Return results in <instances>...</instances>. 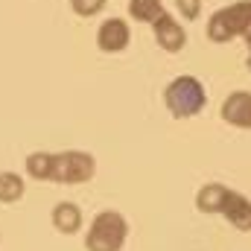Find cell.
I'll use <instances>...</instances> for the list:
<instances>
[{"instance_id":"obj_16","label":"cell","mask_w":251,"mask_h":251,"mask_svg":"<svg viewBox=\"0 0 251 251\" xmlns=\"http://www.w3.org/2000/svg\"><path fill=\"white\" fill-rule=\"evenodd\" d=\"M249 70H251V53H249Z\"/></svg>"},{"instance_id":"obj_11","label":"cell","mask_w":251,"mask_h":251,"mask_svg":"<svg viewBox=\"0 0 251 251\" xmlns=\"http://www.w3.org/2000/svg\"><path fill=\"white\" fill-rule=\"evenodd\" d=\"M26 173L38 181H53L56 173V155L53 152H32L26 155Z\"/></svg>"},{"instance_id":"obj_4","label":"cell","mask_w":251,"mask_h":251,"mask_svg":"<svg viewBox=\"0 0 251 251\" xmlns=\"http://www.w3.org/2000/svg\"><path fill=\"white\" fill-rule=\"evenodd\" d=\"M97 173V161L91 152H79V149H70V152H59L56 155V173H53V181L59 184H85L91 181Z\"/></svg>"},{"instance_id":"obj_10","label":"cell","mask_w":251,"mask_h":251,"mask_svg":"<svg viewBox=\"0 0 251 251\" xmlns=\"http://www.w3.org/2000/svg\"><path fill=\"white\" fill-rule=\"evenodd\" d=\"M225 196H228V187H225V184H219V181L204 184V187L196 193V207H199V213H207V216L222 213Z\"/></svg>"},{"instance_id":"obj_15","label":"cell","mask_w":251,"mask_h":251,"mask_svg":"<svg viewBox=\"0 0 251 251\" xmlns=\"http://www.w3.org/2000/svg\"><path fill=\"white\" fill-rule=\"evenodd\" d=\"M178 12L187 18V21H196L199 18V9H201V0H176Z\"/></svg>"},{"instance_id":"obj_5","label":"cell","mask_w":251,"mask_h":251,"mask_svg":"<svg viewBox=\"0 0 251 251\" xmlns=\"http://www.w3.org/2000/svg\"><path fill=\"white\" fill-rule=\"evenodd\" d=\"M152 29H155V41H158L161 50H167V53H178V50H184V44H187V32H184V26H181L170 12H164V15L152 24Z\"/></svg>"},{"instance_id":"obj_3","label":"cell","mask_w":251,"mask_h":251,"mask_svg":"<svg viewBox=\"0 0 251 251\" xmlns=\"http://www.w3.org/2000/svg\"><path fill=\"white\" fill-rule=\"evenodd\" d=\"M128 237V222L120 210H102L94 216L88 237H85V249L88 251H120Z\"/></svg>"},{"instance_id":"obj_8","label":"cell","mask_w":251,"mask_h":251,"mask_svg":"<svg viewBox=\"0 0 251 251\" xmlns=\"http://www.w3.org/2000/svg\"><path fill=\"white\" fill-rule=\"evenodd\" d=\"M222 120L237 128H251V94L249 91H234L222 102Z\"/></svg>"},{"instance_id":"obj_2","label":"cell","mask_w":251,"mask_h":251,"mask_svg":"<svg viewBox=\"0 0 251 251\" xmlns=\"http://www.w3.org/2000/svg\"><path fill=\"white\" fill-rule=\"evenodd\" d=\"M164 102L170 108V114L176 120H190L196 114H201V108L207 105V91L201 85V79L196 76H178L167 85L164 91Z\"/></svg>"},{"instance_id":"obj_7","label":"cell","mask_w":251,"mask_h":251,"mask_svg":"<svg viewBox=\"0 0 251 251\" xmlns=\"http://www.w3.org/2000/svg\"><path fill=\"white\" fill-rule=\"evenodd\" d=\"M222 216L243 234L251 231V199L237 193V190L228 187V196H225V207H222Z\"/></svg>"},{"instance_id":"obj_9","label":"cell","mask_w":251,"mask_h":251,"mask_svg":"<svg viewBox=\"0 0 251 251\" xmlns=\"http://www.w3.org/2000/svg\"><path fill=\"white\" fill-rule=\"evenodd\" d=\"M50 219H53V228H56L59 234H67V237L82 228V210H79V204H73V201H59V204L53 207Z\"/></svg>"},{"instance_id":"obj_12","label":"cell","mask_w":251,"mask_h":251,"mask_svg":"<svg viewBox=\"0 0 251 251\" xmlns=\"http://www.w3.org/2000/svg\"><path fill=\"white\" fill-rule=\"evenodd\" d=\"M164 3L161 0H128V15L137 24H155L164 15Z\"/></svg>"},{"instance_id":"obj_13","label":"cell","mask_w":251,"mask_h":251,"mask_svg":"<svg viewBox=\"0 0 251 251\" xmlns=\"http://www.w3.org/2000/svg\"><path fill=\"white\" fill-rule=\"evenodd\" d=\"M24 178L18 176V173H12V170H3L0 173V201L3 204H12V201H18L21 196H24Z\"/></svg>"},{"instance_id":"obj_14","label":"cell","mask_w":251,"mask_h":251,"mask_svg":"<svg viewBox=\"0 0 251 251\" xmlns=\"http://www.w3.org/2000/svg\"><path fill=\"white\" fill-rule=\"evenodd\" d=\"M108 0H70V9L79 15V18H91V15H100L105 9Z\"/></svg>"},{"instance_id":"obj_6","label":"cell","mask_w":251,"mask_h":251,"mask_svg":"<svg viewBox=\"0 0 251 251\" xmlns=\"http://www.w3.org/2000/svg\"><path fill=\"white\" fill-rule=\"evenodd\" d=\"M128 41H131V35H128V24L123 18H108L97 29V47L102 53H123Z\"/></svg>"},{"instance_id":"obj_1","label":"cell","mask_w":251,"mask_h":251,"mask_svg":"<svg viewBox=\"0 0 251 251\" xmlns=\"http://www.w3.org/2000/svg\"><path fill=\"white\" fill-rule=\"evenodd\" d=\"M237 35L246 38V44L251 47V0L231 3L225 9L213 12L207 21V38L213 44H228Z\"/></svg>"}]
</instances>
